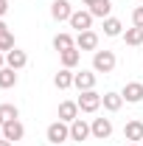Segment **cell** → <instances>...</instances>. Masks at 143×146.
<instances>
[{
	"label": "cell",
	"mask_w": 143,
	"mask_h": 146,
	"mask_svg": "<svg viewBox=\"0 0 143 146\" xmlns=\"http://www.w3.org/2000/svg\"><path fill=\"white\" fill-rule=\"evenodd\" d=\"M45 138H48V143L51 146H62L65 141H70V124H65V121H54L48 132H45Z\"/></svg>",
	"instance_id": "1"
},
{
	"label": "cell",
	"mask_w": 143,
	"mask_h": 146,
	"mask_svg": "<svg viewBox=\"0 0 143 146\" xmlns=\"http://www.w3.org/2000/svg\"><path fill=\"white\" fill-rule=\"evenodd\" d=\"M115 65H118V59L112 51H95L93 54V70L95 73H112Z\"/></svg>",
	"instance_id": "2"
},
{
	"label": "cell",
	"mask_w": 143,
	"mask_h": 146,
	"mask_svg": "<svg viewBox=\"0 0 143 146\" xmlns=\"http://www.w3.org/2000/svg\"><path fill=\"white\" fill-rule=\"evenodd\" d=\"M76 104H79V110H81V112H95V110L101 107V93L84 90L79 98H76Z\"/></svg>",
	"instance_id": "3"
},
{
	"label": "cell",
	"mask_w": 143,
	"mask_h": 146,
	"mask_svg": "<svg viewBox=\"0 0 143 146\" xmlns=\"http://www.w3.org/2000/svg\"><path fill=\"white\" fill-rule=\"evenodd\" d=\"M73 87H76L79 93L95 90V70H79V73H73Z\"/></svg>",
	"instance_id": "4"
},
{
	"label": "cell",
	"mask_w": 143,
	"mask_h": 146,
	"mask_svg": "<svg viewBox=\"0 0 143 146\" xmlns=\"http://www.w3.org/2000/svg\"><path fill=\"white\" fill-rule=\"evenodd\" d=\"M76 48L79 51H98V34L90 28V31H79V36H76Z\"/></svg>",
	"instance_id": "5"
},
{
	"label": "cell",
	"mask_w": 143,
	"mask_h": 146,
	"mask_svg": "<svg viewBox=\"0 0 143 146\" xmlns=\"http://www.w3.org/2000/svg\"><path fill=\"white\" fill-rule=\"evenodd\" d=\"M90 129H93V138L95 141H107L109 135H112V121L109 118H93Z\"/></svg>",
	"instance_id": "6"
},
{
	"label": "cell",
	"mask_w": 143,
	"mask_h": 146,
	"mask_svg": "<svg viewBox=\"0 0 143 146\" xmlns=\"http://www.w3.org/2000/svg\"><path fill=\"white\" fill-rule=\"evenodd\" d=\"M51 17H54L56 23L70 20L73 17V6L68 3V0H54V3H51Z\"/></svg>",
	"instance_id": "7"
},
{
	"label": "cell",
	"mask_w": 143,
	"mask_h": 146,
	"mask_svg": "<svg viewBox=\"0 0 143 146\" xmlns=\"http://www.w3.org/2000/svg\"><path fill=\"white\" fill-rule=\"evenodd\" d=\"M121 96H124L126 104H138V101H143V84L140 82H126Z\"/></svg>",
	"instance_id": "8"
},
{
	"label": "cell",
	"mask_w": 143,
	"mask_h": 146,
	"mask_svg": "<svg viewBox=\"0 0 143 146\" xmlns=\"http://www.w3.org/2000/svg\"><path fill=\"white\" fill-rule=\"evenodd\" d=\"M90 135H93V129H90V124L84 118H76L70 124V141H79V143H81V141H87Z\"/></svg>",
	"instance_id": "9"
},
{
	"label": "cell",
	"mask_w": 143,
	"mask_h": 146,
	"mask_svg": "<svg viewBox=\"0 0 143 146\" xmlns=\"http://www.w3.org/2000/svg\"><path fill=\"white\" fill-rule=\"evenodd\" d=\"M93 14H90V11H73V17L68 20V23H70V28H76V31H90V28H93Z\"/></svg>",
	"instance_id": "10"
},
{
	"label": "cell",
	"mask_w": 143,
	"mask_h": 146,
	"mask_svg": "<svg viewBox=\"0 0 143 146\" xmlns=\"http://www.w3.org/2000/svg\"><path fill=\"white\" fill-rule=\"evenodd\" d=\"M3 138L11 141V143H17V141L25 138V127L20 121H9V124H3Z\"/></svg>",
	"instance_id": "11"
},
{
	"label": "cell",
	"mask_w": 143,
	"mask_h": 146,
	"mask_svg": "<svg viewBox=\"0 0 143 146\" xmlns=\"http://www.w3.org/2000/svg\"><path fill=\"white\" fill-rule=\"evenodd\" d=\"M79 112H81V110H79V104H76V101H62V104H59V121L73 124V121L79 118Z\"/></svg>",
	"instance_id": "12"
},
{
	"label": "cell",
	"mask_w": 143,
	"mask_h": 146,
	"mask_svg": "<svg viewBox=\"0 0 143 146\" xmlns=\"http://www.w3.org/2000/svg\"><path fill=\"white\" fill-rule=\"evenodd\" d=\"M6 65H9V68H14V70H23V68L28 65V54H25V51H20V48H11V51L6 54Z\"/></svg>",
	"instance_id": "13"
},
{
	"label": "cell",
	"mask_w": 143,
	"mask_h": 146,
	"mask_svg": "<svg viewBox=\"0 0 143 146\" xmlns=\"http://www.w3.org/2000/svg\"><path fill=\"white\" fill-rule=\"evenodd\" d=\"M124 138L129 141V143H140L143 141V121H138V118L129 121V124L124 127Z\"/></svg>",
	"instance_id": "14"
},
{
	"label": "cell",
	"mask_w": 143,
	"mask_h": 146,
	"mask_svg": "<svg viewBox=\"0 0 143 146\" xmlns=\"http://www.w3.org/2000/svg\"><path fill=\"white\" fill-rule=\"evenodd\" d=\"M101 107L107 110V112H118V110L124 107V96L121 93H104L101 96Z\"/></svg>",
	"instance_id": "15"
},
{
	"label": "cell",
	"mask_w": 143,
	"mask_h": 146,
	"mask_svg": "<svg viewBox=\"0 0 143 146\" xmlns=\"http://www.w3.org/2000/svg\"><path fill=\"white\" fill-rule=\"evenodd\" d=\"M59 59H62V68L73 70V68L81 62V51H79V48H68V51H62V54H59Z\"/></svg>",
	"instance_id": "16"
},
{
	"label": "cell",
	"mask_w": 143,
	"mask_h": 146,
	"mask_svg": "<svg viewBox=\"0 0 143 146\" xmlns=\"http://www.w3.org/2000/svg\"><path fill=\"white\" fill-rule=\"evenodd\" d=\"M87 11L93 17H98V20H107V17H112V14H109V11H112V3H109V0H95Z\"/></svg>",
	"instance_id": "17"
},
{
	"label": "cell",
	"mask_w": 143,
	"mask_h": 146,
	"mask_svg": "<svg viewBox=\"0 0 143 146\" xmlns=\"http://www.w3.org/2000/svg\"><path fill=\"white\" fill-rule=\"evenodd\" d=\"M9 87H17V70L6 65L0 70V90H9Z\"/></svg>",
	"instance_id": "18"
},
{
	"label": "cell",
	"mask_w": 143,
	"mask_h": 146,
	"mask_svg": "<svg viewBox=\"0 0 143 146\" xmlns=\"http://www.w3.org/2000/svg\"><path fill=\"white\" fill-rule=\"evenodd\" d=\"M124 42L126 45H132V48H138V45H143V28H138V25H132V28H126L124 34Z\"/></svg>",
	"instance_id": "19"
},
{
	"label": "cell",
	"mask_w": 143,
	"mask_h": 146,
	"mask_svg": "<svg viewBox=\"0 0 143 146\" xmlns=\"http://www.w3.org/2000/svg\"><path fill=\"white\" fill-rule=\"evenodd\" d=\"M54 84L59 87V90H68V87H73V70H68V68H62V70L54 76Z\"/></svg>",
	"instance_id": "20"
},
{
	"label": "cell",
	"mask_w": 143,
	"mask_h": 146,
	"mask_svg": "<svg viewBox=\"0 0 143 146\" xmlns=\"http://www.w3.org/2000/svg\"><path fill=\"white\" fill-rule=\"evenodd\" d=\"M17 118H20V110L14 104H0V127L9 121H17Z\"/></svg>",
	"instance_id": "21"
},
{
	"label": "cell",
	"mask_w": 143,
	"mask_h": 146,
	"mask_svg": "<svg viewBox=\"0 0 143 146\" xmlns=\"http://www.w3.org/2000/svg\"><path fill=\"white\" fill-rule=\"evenodd\" d=\"M54 48L62 54V51H68V48H76V39H73L70 34H65V31H62V34L54 36Z\"/></svg>",
	"instance_id": "22"
},
{
	"label": "cell",
	"mask_w": 143,
	"mask_h": 146,
	"mask_svg": "<svg viewBox=\"0 0 143 146\" xmlns=\"http://www.w3.org/2000/svg\"><path fill=\"white\" fill-rule=\"evenodd\" d=\"M104 34H107V36H121V34H124L121 20H118V17H107V20H104Z\"/></svg>",
	"instance_id": "23"
},
{
	"label": "cell",
	"mask_w": 143,
	"mask_h": 146,
	"mask_svg": "<svg viewBox=\"0 0 143 146\" xmlns=\"http://www.w3.org/2000/svg\"><path fill=\"white\" fill-rule=\"evenodd\" d=\"M11 48H17V45H14V34H11V31H3V34H0V51L9 54Z\"/></svg>",
	"instance_id": "24"
},
{
	"label": "cell",
	"mask_w": 143,
	"mask_h": 146,
	"mask_svg": "<svg viewBox=\"0 0 143 146\" xmlns=\"http://www.w3.org/2000/svg\"><path fill=\"white\" fill-rule=\"evenodd\" d=\"M132 25H138V28H143V6H138V9L132 11Z\"/></svg>",
	"instance_id": "25"
},
{
	"label": "cell",
	"mask_w": 143,
	"mask_h": 146,
	"mask_svg": "<svg viewBox=\"0 0 143 146\" xmlns=\"http://www.w3.org/2000/svg\"><path fill=\"white\" fill-rule=\"evenodd\" d=\"M6 11H9V0H0V20H3Z\"/></svg>",
	"instance_id": "26"
},
{
	"label": "cell",
	"mask_w": 143,
	"mask_h": 146,
	"mask_svg": "<svg viewBox=\"0 0 143 146\" xmlns=\"http://www.w3.org/2000/svg\"><path fill=\"white\" fill-rule=\"evenodd\" d=\"M3 68H6V54L0 51V70H3Z\"/></svg>",
	"instance_id": "27"
},
{
	"label": "cell",
	"mask_w": 143,
	"mask_h": 146,
	"mask_svg": "<svg viewBox=\"0 0 143 146\" xmlns=\"http://www.w3.org/2000/svg\"><path fill=\"white\" fill-rule=\"evenodd\" d=\"M0 146H14L11 141H6V138H0Z\"/></svg>",
	"instance_id": "28"
},
{
	"label": "cell",
	"mask_w": 143,
	"mask_h": 146,
	"mask_svg": "<svg viewBox=\"0 0 143 146\" xmlns=\"http://www.w3.org/2000/svg\"><path fill=\"white\" fill-rule=\"evenodd\" d=\"M3 31H9V25H6V23L0 20V34H3Z\"/></svg>",
	"instance_id": "29"
},
{
	"label": "cell",
	"mask_w": 143,
	"mask_h": 146,
	"mask_svg": "<svg viewBox=\"0 0 143 146\" xmlns=\"http://www.w3.org/2000/svg\"><path fill=\"white\" fill-rule=\"evenodd\" d=\"M81 3H84V6H93V3H95V0H81Z\"/></svg>",
	"instance_id": "30"
},
{
	"label": "cell",
	"mask_w": 143,
	"mask_h": 146,
	"mask_svg": "<svg viewBox=\"0 0 143 146\" xmlns=\"http://www.w3.org/2000/svg\"><path fill=\"white\" fill-rule=\"evenodd\" d=\"M126 146H140V143H126Z\"/></svg>",
	"instance_id": "31"
},
{
	"label": "cell",
	"mask_w": 143,
	"mask_h": 146,
	"mask_svg": "<svg viewBox=\"0 0 143 146\" xmlns=\"http://www.w3.org/2000/svg\"><path fill=\"white\" fill-rule=\"evenodd\" d=\"M0 138H3V127H0Z\"/></svg>",
	"instance_id": "32"
},
{
	"label": "cell",
	"mask_w": 143,
	"mask_h": 146,
	"mask_svg": "<svg viewBox=\"0 0 143 146\" xmlns=\"http://www.w3.org/2000/svg\"><path fill=\"white\" fill-rule=\"evenodd\" d=\"M140 146H143V141H140Z\"/></svg>",
	"instance_id": "33"
}]
</instances>
